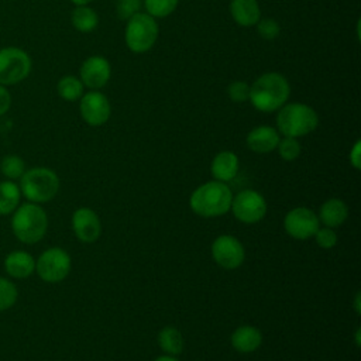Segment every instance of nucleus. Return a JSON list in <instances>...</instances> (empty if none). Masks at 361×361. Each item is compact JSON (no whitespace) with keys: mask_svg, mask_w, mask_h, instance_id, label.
I'll return each instance as SVG.
<instances>
[{"mask_svg":"<svg viewBox=\"0 0 361 361\" xmlns=\"http://www.w3.org/2000/svg\"><path fill=\"white\" fill-rule=\"evenodd\" d=\"M290 96L288 79L278 72H267L250 85V102L258 111H278Z\"/></svg>","mask_w":361,"mask_h":361,"instance_id":"1","label":"nucleus"},{"mask_svg":"<svg viewBox=\"0 0 361 361\" xmlns=\"http://www.w3.org/2000/svg\"><path fill=\"white\" fill-rule=\"evenodd\" d=\"M10 227L14 237L27 245L39 243L48 230V214L37 203H20L11 213Z\"/></svg>","mask_w":361,"mask_h":361,"instance_id":"2","label":"nucleus"},{"mask_svg":"<svg viewBox=\"0 0 361 361\" xmlns=\"http://www.w3.org/2000/svg\"><path fill=\"white\" fill-rule=\"evenodd\" d=\"M231 189L219 180H209L199 185L189 197V206L200 217H219L226 214L231 206Z\"/></svg>","mask_w":361,"mask_h":361,"instance_id":"3","label":"nucleus"},{"mask_svg":"<svg viewBox=\"0 0 361 361\" xmlns=\"http://www.w3.org/2000/svg\"><path fill=\"white\" fill-rule=\"evenodd\" d=\"M319 126L316 110L305 103H285L276 114V130L283 137L299 138L310 134Z\"/></svg>","mask_w":361,"mask_h":361,"instance_id":"4","label":"nucleus"},{"mask_svg":"<svg viewBox=\"0 0 361 361\" xmlns=\"http://www.w3.org/2000/svg\"><path fill=\"white\" fill-rule=\"evenodd\" d=\"M59 176L55 171L45 166H35L27 169L20 178L21 196L27 202L42 204L51 202L59 192Z\"/></svg>","mask_w":361,"mask_h":361,"instance_id":"5","label":"nucleus"},{"mask_svg":"<svg viewBox=\"0 0 361 361\" xmlns=\"http://www.w3.org/2000/svg\"><path fill=\"white\" fill-rule=\"evenodd\" d=\"M158 24L155 18L145 11H138L127 20L124 39L128 49L134 54L149 51L158 39Z\"/></svg>","mask_w":361,"mask_h":361,"instance_id":"6","label":"nucleus"},{"mask_svg":"<svg viewBox=\"0 0 361 361\" xmlns=\"http://www.w3.org/2000/svg\"><path fill=\"white\" fill-rule=\"evenodd\" d=\"M32 61L27 51L18 47L0 48V85L13 86L28 78Z\"/></svg>","mask_w":361,"mask_h":361,"instance_id":"7","label":"nucleus"},{"mask_svg":"<svg viewBox=\"0 0 361 361\" xmlns=\"http://www.w3.org/2000/svg\"><path fill=\"white\" fill-rule=\"evenodd\" d=\"M72 268V259L66 250L61 247H51L44 250L35 259L37 275L48 283L63 281Z\"/></svg>","mask_w":361,"mask_h":361,"instance_id":"8","label":"nucleus"},{"mask_svg":"<svg viewBox=\"0 0 361 361\" xmlns=\"http://www.w3.org/2000/svg\"><path fill=\"white\" fill-rule=\"evenodd\" d=\"M230 210L233 216L244 224H255L267 214V200L264 196L252 189H245L233 195Z\"/></svg>","mask_w":361,"mask_h":361,"instance_id":"9","label":"nucleus"},{"mask_svg":"<svg viewBox=\"0 0 361 361\" xmlns=\"http://www.w3.org/2000/svg\"><path fill=\"white\" fill-rule=\"evenodd\" d=\"M213 261L223 269H237L245 259V250L241 241L230 234H221L210 247Z\"/></svg>","mask_w":361,"mask_h":361,"instance_id":"10","label":"nucleus"},{"mask_svg":"<svg viewBox=\"0 0 361 361\" xmlns=\"http://www.w3.org/2000/svg\"><path fill=\"white\" fill-rule=\"evenodd\" d=\"M320 227L317 214L309 207L299 206L289 210L283 219V228L295 240L312 238Z\"/></svg>","mask_w":361,"mask_h":361,"instance_id":"11","label":"nucleus"},{"mask_svg":"<svg viewBox=\"0 0 361 361\" xmlns=\"http://www.w3.org/2000/svg\"><path fill=\"white\" fill-rule=\"evenodd\" d=\"M79 111L86 124L99 127L109 121L111 114V104L106 94L99 90H90L83 93L80 97Z\"/></svg>","mask_w":361,"mask_h":361,"instance_id":"12","label":"nucleus"},{"mask_svg":"<svg viewBox=\"0 0 361 361\" xmlns=\"http://www.w3.org/2000/svg\"><path fill=\"white\" fill-rule=\"evenodd\" d=\"M111 76L110 62L102 55H92L86 58L79 69V79L83 86L97 90L107 85Z\"/></svg>","mask_w":361,"mask_h":361,"instance_id":"13","label":"nucleus"},{"mask_svg":"<svg viewBox=\"0 0 361 361\" xmlns=\"http://www.w3.org/2000/svg\"><path fill=\"white\" fill-rule=\"evenodd\" d=\"M72 230L76 238L85 244L94 243L102 234V223L90 207H79L72 214Z\"/></svg>","mask_w":361,"mask_h":361,"instance_id":"14","label":"nucleus"},{"mask_svg":"<svg viewBox=\"0 0 361 361\" xmlns=\"http://www.w3.org/2000/svg\"><path fill=\"white\" fill-rule=\"evenodd\" d=\"M4 271L10 279H27L35 272V258L24 250L10 251L4 258Z\"/></svg>","mask_w":361,"mask_h":361,"instance_id":"15","label":"nucleus"},{"mask_svg":"<svg viewBox=\"0 0 361 361\" xmlns=\"http://www.w3.org/2000/svg\"><path fill=\"white\" fill-rule=\"evenodd\" d=\"M281 140V134L276 128L271 126H258L254 127L245 138L247 147L257 154H268L276 149V145Z\"/></svg>","mask_w":361,"mask_h":361,"instance_id":"16","label":"nucleus"},{"mask_svg":"<svg viewBox=\"0 0 361 361\" xmlns=\"http://www.w3.org/2000/svg\"><path fill=\"white\" fill-rule=\"evenodd\" d=\"M240 169V159L233 151H220L214 155L210 164V173L214 180L230 182L233 180Z\"/></svg>","mask_w":361,"mask_h":361,"instance_id":"17","label":"nucleus"},{"mask_svg":"<svg viewBox=\"0 0 361 361\" xmlns=\"http://www.w3.org/2000/svg\"><path fill=\"white\" fill-rule=\"evenodd\" d=\"M230 341H231V347L235 351L243 353V354H248V353H252V351H255L261 347L262 333L255 326L243 324V326H238L231 333Z\"/></svg>","mask_w":361,"mask_h":361,"instance_id":"18","label":"nucleus"},{"mask_svg":"<svg viewBox=\"0 0 361 361\" xmlns=\"http://www.w3.org/2000/svg\"><path fill=\"white\" fill-rule=\"evenodd\" d=\"M319 221L326 227L334 228L341 226L348 217V206L338 197L326 200L319 209Z\"/></svg>","mask_w":361,"mask_h":361,"instance_id":"19","label":"nucleus"},{"mask_svg":"<svg viewBox=\"0 0 361 361\" xmlns=\"http://www.w3.org/2000/svg\"><path fill=\"white\" fill-rule=\"evenodd\" d=\"M230 13L233 20L241 27H252L261 18L258 0H231Z\"/></svg>","mask_w":361,"mask_h":361,"instance_id":"20","label":"nucleus"},{"mask_svg":"<svg viewBox=\"0 0 361 361\" xmlns=\"http://www.w3.org/2000/svg\"><path fill=\"white\" fill-rule=\"evenodd\" d=\"M21 190L14 180L4 179L0 182V216L11 214L21 202Z\"/></svg>","mask_w":361,"mask_h":361,"instance_id":"21","label":"nucleus"},{"mask_svg":"<svg viewBox=\"0 0 361 361\" xmlns=\"http://www.w3.org/2000/svg\"><path fill=\"white\" fill-rule=\"evenodd\" d=\"M158 344L165 354L175 357L183 351L185 340L176 327L166 326L158 333Z\"/></svg>","mask_w":361,"mask_h":361,"instance_id":"22","label":"nucleus"},{"mask_svg":"<svg viewBox=\"0 0 361 361\" xmlns=\"http://www.w3.org/2000/svg\"><path fill=\"white\" fill-rule=\"evenodd\" d=\"M71 21L79 32H90L97 27L99 16L89 6H76L72 11Z\"/></svg>","mask_w":361,"mask_h":361,"instance_id":"23","label":"nucleus"},{"mask_svg":"<svg viewBox=\"0 0 361 361\" xmlns=\"http://www.w3.org/2000/svg\"><path fill=\"white\" fill-rule=\"evenodd\" d=\"M83 83L78 76L65 75L56 83V92L66 102H76L83 96Z\"/></svg>","mask_w":361,"mask_h":361,"instance_id":"24","label":"nucleus"},{"mask_svg":"<svg viewBox=\"0 0 361 361\" xmlns=\"http://www.w3.org/2000/svg\"><path fill=\"white\" fill-rule=\"evenodd\" d=\"M25 171H27L25 161L16 154L6 155L0 161V172L8 180H14V182L20 180V178L24 175Z\"/></svg>","mask_w":361,"mask_h":361,"instance_id":"25","label":"nucleus"},{"mask_svg":"<svg viewBox=\"0 0 361 361\" xmlns=\"http://www.w3.org/2000/svg\"><path fill=\"white\" fill-rule=\"evenodd\" d=\"M179 0H142L145 13L154 18H164L172 14L178 7Z\"/></svg>","mask_w":361,"mask_h":361,"instance_id":"26","label":"nucleus"},{"mask_svg":"<svg viewBox=\"0 0 361 361\" xmlns=\"http://www.w3.org/2000/svg\"><path fill=\"white\" fill-rule=\"evenodd\" d=\"M18 299V289L10 278L0 276V313L11 309Z\"/></svg>","mask_w":361,"mask_h":361,"instance_id":"27","label":"nucleus"},{"mask_svg":"<svg viewBox=\"0 0 361 361\" xmlns=\"http://www.w3.org/2000/svg\"><path fill=\"white\" fill-rule=\"evenodd\" d=\"M276 151L283 161L289 162V161H295L300 155L302 147H300V142L298 141V138L283 137L279 140V142L276 145Z\"/></svg>","mask_w":361,"mask_h":361,"instance_id":"28","label":"nucleus"},{"mask_svg":"<svg viewBox=\"0 0 361 361\" xmlns=\"http://www.w3.org/2000/svg\"><path fill=\"white\" fill-rule=\"evenodd\" d=\"M255 27L258 35L264 39H275L281 32V25L274 18H259Z\"/></svg>","mask_w":361,"mask_h":361,"instance_id":"29","label":"nucleus"},{"mask_svg":"<svg viewBox=\"0 0 361 361\" xmlns=\"http://www.w3.org/2000/svg\"><path fill=\"white\" fill-rule=\"evenodd\" d=\"M227 94L234 103H244L250 99V85L244 80H234L227 87Z\"/></svg>","mask_w":361,"mask_h":361,"instance_id":"30","label":"nucleus"},{"mask_svg":"<svg viewBox=\"0 0 361 361\" xmlns=\"http://www.w3.org/2000/svg\"><path fill=\"white\" fill-rule=\"evenodd\" d=\"M142 0H116V11L118 18L128 20L140 11Z\"/></svg>","mask_w":361,"mask_h":361,"instance_id":"31","label":"nucleus"},{"mask_svg":"<svg viewBox=\"0 0 361 361\" xmlns=\"http://www.w3.org/2000/svg\"><path fill=\"white\" fill-rule=\"evenodd\" d=\"M314 240H316V244L320 247V248H324V250H330L333 248L336 244H337V234L333 228L330 227H319V230L316 231V234L313 235Z\"/></svg>","mask_w":361,"mask_h":361,"instance_id":"32","label":"nucleus"},{"mask_svg":"<svg viewBox=\"0 0 361 361\" xmlns=\"http://www.w3.org/2000/svg\"><path fill=\"white\" fill-rule=\"evenodd\" d=\"M11 106V94L7 90V86L0 85V117L4 116Z\"/></svg>","mask_w":361,"mask_h":361,"instance_id":"33","label":"nucleus"},{"mask_svg":"<svg viewBox=\"0 0 361 361\" xmlns=\"http://www.w3.org/2000/svg\"><path fill=\"white\" fill-rule=\"evenodd\" d=\"M348 159H350V165L353 168H355V169L361 168V141L360 140H357L355 144L353 145Z\"/></svg>","mask_w":361,"mask_h":361,"instance_id":"34","label":"nucleus"},{"mask_svg":"<svg viewBox=\"0 0 361 361\" xmlns=\"http://www.w3.org/2000/svg\"><path fill=\"white\" fill-rule=\"evenodd\" d=\"M154 361H179L176 357H173V355H161V357H158V358H155Z\"/></svg>","mask_w":361,"mask_h":361,"instance_id":"35","label":"nucleus"},{"mask_svg":"<svg viewBox=\"0 0 361 361\" xmlns=\"http://www.w3.org/2000/svg\"><path fill=\"white\" fill-rule=\"evenodd\" d=\"M75 6H87L92 0H71Z\"/></svg>","mask_w":361,"mask_h":361,"instance_id":"36","label":"nucleus"},{"mask_svg":"<svg viewBox=\"0 0 361 361\" xmlns=\"http://www.w3.org/2000/svg\"><path fill=\"white\" fill-rule=\"evenodd\" d=\"M355 312L360 313V293L355 295Z\"/></svg>","mask_w":361,"mask_h":361,"instance_id":"37","label":"nucleus"},{"mask_svg":"<svg viewBox=\"0 0 361 361\" xmlns=\"http://www.w3.org/2000/svg\"><path fill=\"white\" fill-rule=\"evenodd\" d=\"M355 344L360 345V329H357V331H355Z\"/></svg>","mask_w":361,"mask_h":361,"instance_id":"38","label":"nucleus"}]
</instances>
